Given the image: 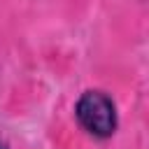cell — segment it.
I'll return each mask as SVG.
<instances>
[{"instance_id": "7a4b0ae2", "label": "cell", "mask_w": 149, "mask_h": 149, "mask_svg": "<svg viewBox=\"0 0 149 149\" xmlns=\"http://www.w3.org/2000/svg\"><path fill=\"white\" fill-rule=\"evenodd\" d=\"M0 149H7V147H5V144H0Z\"/></svg>"}, {"instance_id": "6da1fadb", "label": "cell", "mask_w": 149, "mask_h": 149, "mask_svg": "<svg viewBox=\"0 0 149 149\" xmlns=\"http://www.w3.org/2000/svg\"><path fill=\"white\" fill-rule=\"evenodd\" d=\"M74 116L79 126L93 137H112L116 130V107L112 98L102 91H86L74 105Z\"/></svg>"}]
</instances>
